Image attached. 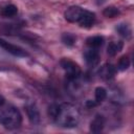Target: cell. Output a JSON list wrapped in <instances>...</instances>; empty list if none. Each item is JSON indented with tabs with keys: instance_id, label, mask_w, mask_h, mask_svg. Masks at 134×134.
<instances>
[{
	"instance_id": "6da1fadb",
	"label": "cell",
	"mask_w": 134,
	"mask_h": 134,
	"mask_svg": "<svg viewBox=\"0 0 134 134\" xmlns=\"http://www.w3.org/2000/svg\"><path fill=\"white\" fill-rule=\"evenodd\" d=\"M48 116L62 128L71 129L79 125L81 114L79 109L69 103L52 104L48 107Z\"/></svg>"
},
{
	"instance_id": "7a4b0ae2",
	"label": "cell",
	"mask_w": 134,
	"mask_h": 134,
	"mask_svg": "<svg viewBox=\"0 0 134 134\" xmlns=\"http://www.w3.org/2000/svg\"><path fill=\"white\" fill-rule=\"evenodd\" d=\"M21 124L22 115L16 107L5 105V103L0 106V125H2L5 129L15 130L20 128Z\"/></svg>"
},
{
	"instance_id": "3957f363",
	"label": "cell",
	"mask_w": 134,
	"mask_h": 134,
	"mask_svg": "<svg viewBox=\"0 0 134 134\" xmlns=\"http://www.w3.org/2000/svg\"><path fill=\"white\" fill-rule=\"evenodd\" d=\"M60 65L64 69V71L66 73V77L68 79V81L72 82V81L77 80L81 76V73H82L81 67L75 62H73L69 59L63 58L60 61Z\"/></svg>"
},
{
	"instance_id": "277c9868",
	"label": "cell",
	"mask_w": 134,
	"mask_h": 134,
	"mask_svg": "<svg viewBox=\"0 0 134 134\" xmlns=\"http://www.w3.org/2000/svg\"><path fill=\"white\" fill-rule=\"evenodd\" d=\"M0 47H2L5 51L9 52L10 54L15 55V57H20V58H23V57H27L28 53L21 47L17 46V45H14V44H10L6 41H4L3 39H0Z\"/></svg>"
},
{
	"instance_id": "5b68a950",
	"label": "cell",
	"mask_w": 134,
	"mask_h": 134,
	"mask_svg": "<svg viewBox=\"0 0 134 134\" xmlns=\"http://www.w3.org/2000/svg\"><path fill=\"white\" fill-rule=\"evenodd\" d=\"M83 10L84 8H82L81 6H77V5H72L70 7H68L64 14V17L65 19L68 21V22H71V23H77L82 14H83Z\"/></svg>"
},
{
	"instance_id": "8992f818",
	"label": "cell",
	"mask_w": 134,
	"mask_h": 134,
	"mask_svg": "<svg viewBox=\"0 0 134 134\" xmlns=\"http://www.w3.org/2000/svg\"><path fill=\"white\" fill-rule=\"evenodd\" d=\"M84 59H85L87 65L92 66V67L96 66L99 63V59H100L98 49L88 47V49H86L84 52Z\"/></svg>"
},
{
	"instance_id": "52a82bcc",
	"label": "cell",
	"mask_w": 134,
	"mask_h": 134,
	"mask_svg": "<svg viewBox=\"0 0 134 134\" xmlns=\"http://www.w3.org/2000/svg\"><path fill=\"white\" fill-rule=\"evenodd\" d=\"M94 21H95V14L88 9H84L77 23L80 24L81 27L90 28L94 24Z\"/></svg>"
},
{
	"instance_id": "ba28073f",
	"label": "cell",
	"mask_w": 134,
	"mask_h": 134,
	"mask_svg": "<svg viewBox=\"0 0 134 134\" xmlns=\"http://www.w3.org/2000/svg\"><path fill=\"white\" fill-rule=\"evenodd\" d=\"M25 111H26L27 117L31 124L37 125L40 122V119H41L40 118V112H39V110L35 104H27L25 106Z\"/></svg>"
},
{
	"instance_id": "9c48e42d",
	"label": "cell",
	"mask_w": 134,
	"mask_h": 134,
	"mask_svg": "<svg viewBox=\"0 0 134 134\" xmlns=\"http://www.w3.org/2000/svg\"><path fill=\"white\" fill-rule=\"evenodd\" d=\"M116 70H117V69H116L115 66H113L112 64L107 63V64L103 65V66L99 68L98 74H99V76H100L102 79H104V80H110V79H113V77H114V75H115V73H116Z\"/></svg>"
},
{
	"instance_id": "30bf717a",
	"label": "cell",
	"mask_w": 134,
	"mask_h": 134,
	"mask_svg": "<svg viewBox=\"0 0 134 134\" xmlns=\"http://www.w3.org/2000/svg\"><path fill=\"white\" fill-rule=\"evenodd\" d=\"M105 122H106V119H105L104 115L96 114L94 116V118L90 122V131L93 132V133H99V132H102L103 129H104V127H105Z\"/></svg>"
},
{
	"instance_id": "8fae6325",
	"label": "cell",
	"mask_w": 134,
	"mask_h": 134,
	"mask_svg": "<svg viewBox=\"0 0 134 134\" xmlns=\"http://www.w3.org/2000/svg\"><path fill=\"white\" fill-rule=\"evenodd\" d=\"M17 13H18V8L14 4L4 5L0 9V15L2 17H4V18H13V17H15L17 15Z\"/></svg>"
},
{
	"instance_id": "7c38bea8",
	"label": "cell",
	"mask_w": 134,
	"mask_h": 134,
	"mask_svg": "<svg viewBox=\"0 0 134 134\" xmlns=\"http://www.w3.org/2000/svg\"><path fill=\"white\" fill-rule=\"evenodd\" d=\"M86 44L88 47L90 48H95L98 49L99 47H102V45L104 44V38L100 36H93V37H89L86 40Z\"/></svg>"
},
{
	"instance_id": "4fadbf2b",
	"label": "cell",
	"mask_w": 134,
	"mask_h": 134,
	"mask_svg": "<svg viewBox=\"0 0 134 134\" xmlns=\"http://www.w3.org/2000/svg\"><path fill=\"white\" fill-rule=\"evenodd\" d=\"M124 47V43L121 41H116V42H111L108 47H107V52L109 55L114 57L115 54H117V52H119Z\"/></svg>"
},
{
	"instance_id": "5bb4252c",
	"label": "cell",
	"mask_w": 134,
	"mask_h": 134,
	"mask_svg": "<svg viewBox=\"0 0 134 134\" xmlns=\"http://www.w3.org/2000/svg\"><path fill=\"white\" fill-rule=\"evenodd\" d=\"M107 90L104 87H96L94 90V102L96 103V105L100 104L102 102H104L107 98Z\"/></svg>"
},
{
	"instance_id": "9a60e30c",
	"label": "cell",
	"mask_w": 134,
	"mask_h": 134,
	"mask_svg": "<svg viewBox=\"0 0 134 134\" xmlns=\"http://www.w3.org/2000/svg\"><path fill=\"white\" fill-rule=\"evenodd\" d=\"M115 30L117 31V34L119 35V36H121V37H124V38H126V39H129L130 37H131V28H130V26L128 25V24H126V23H120V24H118L116 27H115Z\"/></svg>"
},
{
	"instance_id": "2e32d148",
	"label": "cell",
	"mask_w": 134,
	"mask_h": 134,
	"mask_svg": "<svg viewBox=\"0 0 134 134\" xmlns=\"http://www.w3.org/2000/svg\"><path fill=\"white\" fill-rule=\"evenodd\" d=\"M61 39H62V42L67 46H72L75 43V40H76L75 36L73 34H70V32H64L62 35Z\"/></svg>"
},
{
	"instance_id": "e0dca14e",
	"label": "cell",
	"mask_w": 134,
	"mask_h": 134,
	"mask_svg": "<svg viewBox=\"0 0 134 134\" xmlns=\"http://www.w3.org/2000/svg\"><path fill=\"white\" fill-rule=\"evenodd\" d=\"M129 66H130V60H129V58L127 55H122L119 59L118 63H117L116 69L119 70V71H125V70H127L129 68Z\"/></svg>"
},
{
	"instance_id": "ac0fdd59",
	"label": "cell",
	"mask_w": 134,
	"mask_h": 134,
	"mask_svg": "<svg viewBox=\"0 0 134 134\" xmlns=\"http://www.w3.org/2000/svg\"><path fill=\"white\" fill-rule=\"evenodd\" d=\"M103 15L107 18H115L119 15V9L115 6H108L103 10Z\"/></svg>"
},
{
	"instance_id": "d6986e66",
	"label": "cell",
	"mask_w": 134,
	"mask_h": 134,
	"mask_svg": "<svg viewBox=\"0 0 134 134\" xmlns=\"http://www.w3.org/2000/svg\"><path fill=\"white\" fill-rule=\"evenodd\" d=\"M4 103H5V99H4V97H3L2 95H0V106H2Z\"/></svg>"
}]
</instances>
